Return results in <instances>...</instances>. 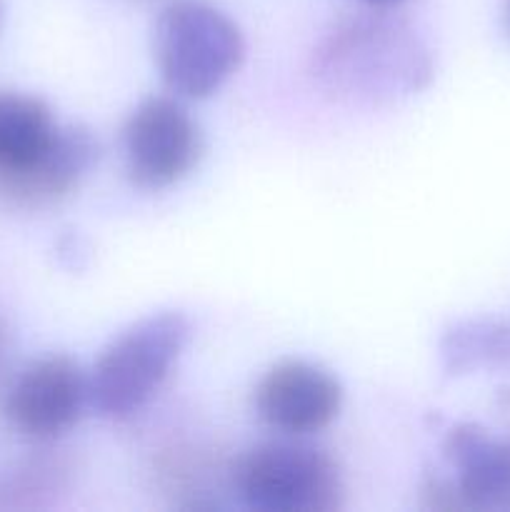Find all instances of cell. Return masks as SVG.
<instances>
[{
	"mask_svg": "<svg viewBox=\"0 0 510 512\" xmlns=\"http://www.w3.org/2000/svg\"><path fill=\"white\" fill-rule=\"evenodd\" d=\"M98 160V140L88 128H60L58 138L28 168L0 173V198L20 208H40L65 198Z\"/></svg>",
	"mask_w": 510,
	"mask_h": 512,
	"instance_id": "cell-8",
	"label": "cell"
},
{
	"mask_svg": "<svg viewBox=\"0 0 510 512\" xmlns=\"http://www.w3.org/2000/svg\"><path fill=\"white\" fill-rule=\"evenodd\" d=\"M445 458L458 473L465 508H510V443L480 425H458L445 438Z\"/></svg>",
	"mask_w": 510,
	"mask_h": 512,
	"instance_id": "cell-9",
	"label": "cell"
},
{
	"mask_svg": "<svg viewBox=\"0 0 510 512\" xmlns=\"http://www.w3.org/2000/svg\"><path fill=\"white\" fill-rule=\"evenodd\" d=\"M90 405L88 375L68 355L30 363L5 398V415L20 435L55 440L68 433Z\"/></svg>",
	"mask_w": 510,
	"mask_h": 512,
	"instance_id": "cell-6",
	"label": "cell"
},
{
	"mask_svg": "<svg viewBox=\"0 0 510 512\" xmlns=\"http://www.w3.org/2000/svg\"><path fill=\"white\" fill-rule=\"evenodd\" d=\"M153 50L168 88L203 100L243 65L245 38L223 10L200 0H175L155 20Z\"/></svg>",
	"mask_w": 510,
	"mask_h": 512,
	"instance_id": "cell-3",
	"label": "cell"
},
{
	"mask_svg": "<svg viewBox=\"0 0 510 512\" xmlns=\"http://www.w3.org/2000/svg\"><path fill=\"white\" fill-rule=\"evenodd\" d=\"M343 388L325 368L305 360L273 365L255 388L260 420L285 435H308L328 428L340 413Z\"/></svg>",
	"mask_w": 510,
	"mask_h": 512,
	"instance_id": "cell-7",
	"label": "cell"
},
{
	"mask_svg": "<svg viewBox=\"0 0 510 512\" xmlns=\"http://www.w3.org/2000/svg\"><path fill=\"white\" fill-rule=\"evenodd\" d=\"M365 5H370V8H393V5L403 3V0H363Z\"/></svg>",
	"mask_w": 510,
	"mask_h": 512,
	"instance_id": "cell-12",
	"label": "cell"
},
{
	"mask_svg": "<svg viewBox=\"0 0 510 512\" xmlns=\"http://www.w3.org/2000/svg\"><path fill=\"white\" fill-rule=\"evenodd\" d=\"M430 55L405 23L385 15H353L315 50V75L338 98L388 103L418 93L430 78Z\"/></svg>",
	"mask_w": 510,
	"mask_h": 512,
	"instance_id": "cell-1",
	"label": "cell"
},
{
	"mask_svg": "<svg viewBox=\"0 0 510 512\" xmlns=\"http://www.w3.org/2000/svg\"><path fill=\"white\" fill-rule=\"evenodd\" d=\"M505 28L510 33V0H505Z\"/></svg>",
	"mask_w": 510,
	"mask_h": 512,
	"instance_id": "cell-13",
	"label": "cell"
},
{
	"mask_svg": "<svg viewBox=\"0 0 510 512\" xmlns=\"http://www.w3.org/2000/svg\"><path fill=\"white\" fill-rule=\"evenodd\" d=\"M443 363L448 373H465L478 365L510 360V328L490 320H470L445 333Z\"/></svg>",
	"mask_w": 510,
	"mask_h": 512,
	"instance_id": "cell-11",
	"label": "cell"
},
{
	"mask_svg": "<svg viewBox=\"0 0 510 512\" xmlns=\"http://www.w3.org/2000/svg\"><path fill=\"white\" fill-rule=\"evenodd\" d=\"M48 103L35 95L0 93V173L28 168L58 138Z\"/></svg>",
	"mask_w": 510,
	"mask_h": 512,
	"instance_id": "cell-10",
	"label": "cell"
},
{
	"mask_svg": "<svg viewBox=\"0 0 510 512\" xmlns=\"http://www.w3.org/2000/svg\"><path fill=\"white\" fill-rule=\"evenodd\" d=\"M125 165L138 188L163 190L183 180L203 155V135L173 98H148L125 125Z\"/></svg>",
	"mask_w": 510,
	"mask_h": 512,
	"instance_id": "cell-5",
	"label": "cell"
},
{
	"mask_svg": "<svg viewBox=\"0 0 510 512\" xmlns=\"http://www.w3.org/2000/svg\"><path fill=\"white\" fill-rule=\"evenodd\" d=\"M188 340L190 320L180 310L153 313L125 328L90 370V405L110 420L140 413L163 388Z\"/></svg>",
	"mask_w": 510,
	"mask_h": 512,
	"instance_id": "cell-2",
	"label": "cell"
},
{
	"mask_svg": "<svg viewBox=\"0 0 510 512\" xmlns=\"http://www.w3.org/2000/svg\"><path fill=\"white\" fill-rule=\"evenodd\" d=\"M233 483L248 508L260 512H335L343 505L338 465L305 443H265L233 468Z\"/></svg>",
	"mask_w": 510,
	"mask_h": 512,
	"instance_id": "cell-4",
	"label": "cell"
}]
</instances>
